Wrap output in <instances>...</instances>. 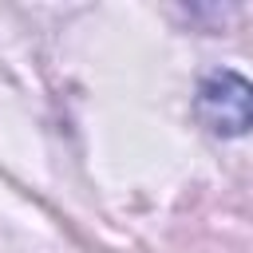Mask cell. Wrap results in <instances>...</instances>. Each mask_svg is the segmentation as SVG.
<instances>
[{
  "mask_svg": "<svg viewBox=\"0 0 253 253\" xmlns=\"http://www.w3.org/2000/svg\"><path fill=\"white\" fill-rule=\"evenodd\" d=\"M198 119L221 138L249 134L253 130V83L229 67L210 71L198 83Z\"/></svg>",
  "mask_w": 253,
  "mask_h": 253,
  "instance_id": "cell-1",
  "label": "cell"
}]
</instances>
